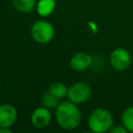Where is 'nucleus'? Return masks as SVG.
I'll return each instance as SVG.
<instances>
[{"mask_svg":"<svg viewBox=\"0 0 133 133\" xmlns=\"http://www.w3.org/2000/svg\"><path fill=\"white\" fill-rule=\"evenodd\" d=\"M55 118L58 126L66 131H73L80 126L81 112L77 104L68 101H62L55 108Z\"/></svg>","mask_w":133,"mask_h":133,"instance_id":"obj_1","label":"nucleus"},{"mask_svg":"<svg viewBox=\"0 0 133 133\" xmlns=\"http://www.w3.org/2000/svg\"><path fill=\"white\" fill-rule=\"evenodd\" d=\"M87 126L94 133L108 132L113 126V116L109 110L97 108L90 112L87 119Z\"/></svg>","mask_w":133,"mask_h":133,"instance_id":"obj_2","label":"nucleus"},{"mask_svg":"<svg viewBox=\"0 0 133 133\" xmlns=\"http://www.w3.org/2000/svg\"><path fill=\"white\" fill-rule=\"evenodd\" d=\"M30 33H31L32 38L37 44L45 45V44L50 43L53 39L55 30H54L53 25L49 21L41 19V20L35 21L32 24L30 28Z\"/></svg>","mask_w":133,"mask_h":133,"instance_id":"obj_3","label":"nucleus"},{"mask_svg":"<svg viewBox=\"0 0 133 133\" xmlns=\"http://www.w3.org/2000/svg\"><path fill=\"white\" fill-rule=\"evenodd\" d=\"M92 92L90 85L84 81H78L68 87V99L75 104H82L88 101Z\"/></svg>","mask_w":133,"mask_h":133,"instance_id":"obj_4","label":"nucleus"},{"mask_svg":"<svg viewBox=\"0 0 133 133\" xmlns=\"http://www.w3.org/2000/svg\"><path fill=\"white\" fill-rule=\"evenodd\" d=\"M131 54L130 52L122 47L115 48L109 55V62L111 66L116 71H125L131 64Z\"/></svg>","mask_w":133,"mask_h":133,"instance_id":"obj_5","label":"nucleus"},{"mask_svg":"<svg viewBox=\"0 0 133 133\" xmlns=\"http://www.w3.org/2000/svg\"><path fill=\"white\" fill-rule=\"evenodd\" d=\"M51 119L52 114L50 112V109L44 106L34 109L31 114V124L36 129H44L48 127L51 123Z\"/></svg>","mask_w":133,"mask_h":133,"instance_id":"obj_6","label":"nucleus"},{"mask_svg":"<svg viewBox=\"0 0 133 133\" xmlns=\"http://www.w3.org/2000/svg\"><path fill=\"white\" fill-rule=\"evenodd\" d=\"M18 118V111L11 104L0 105V127L11 128Z\"/></svg>","mask_w":133,"mask_h":133,"instance_id":"obj_7","label":"nucleus"},{"mask_svg":"<svg viewBox=\"0 0 133 133\" xmlns=\"http://www.w3.org/2000/svg\"><path fill=\"white\" fill-rule=\"evenodd\" d=\"M92 63V56L86 52H78L74 54L70 60V65L74 71L82 72L87 70Z\"/></svg>","mask_w":133,"mask_h":133,"instance_id":"obj_8","label":"nucleus"},{"mask_svg":"<svg viewBox=\"0 0 133 133\" xmlns=\"http://www.w3.org/2000/svg\"><path fill=\"white\" fill-rule=\"evenodd\" d=\"M55 6H56L55 0H37L35 9L38 16L48 17L54 11Z\"/></svg>","mask_w":133,"mask_h":133,"instance_id":"obj_9","label":"nucleus"},{"mask_svg":"<svg viewBox=\"0 0 133 133\" xmlns=\"http://www.w3.org/2000/svg\"><path fill=\"white\" fill-rule=\"evenodd\" d=\"M10 1H11V5L16 10L24 14L32 11L36 6L35 0H10Z\"/></svg>","mask_w":133,"mask_h":133,"instance_id":"obj_10","label":"nucleus"},{"mask_svg":"<svg viewBox=\"0 0 133 133\" xmlns=\"http://www.w3.org/2000/svg\"><path fill=\"white\" fill-rule=\"evenodd\" d=\"M48 91L51 95H53L55 98L60 100V99H63L64 97H66V95H68V87L62 82L56 81V82H53L49 86Z\"/></svg>","mask_w":133,"mask_h":133,"instance_id":"obj_11","label":"nucleus"},{"mask_svg":"<svg viewBox=\"0 0 133 133\" xmlns=\"http://www.w3.org/2000/svg\"><path fill=\"white\" fill-rule=\"evenodd\" d=\"M122 125L128 130V132L133 133V106H129L123 111Z\"/></svg>","mask_w":133,"mask_h":133,"instance_id":"obj_12","label":"nucleus"},{"mask_svg":"<svg viewBox=\"0 0 133 133\" xmlns=\"http://www.w3.org/2000/svg\"><path fill=\"white\" fill-rule=\"evenodd\" d=\"M58 99L55 98L53 95H51L49 91L45 92L42 97V106L52 110V109H55L57 106H58Z\"/></svg>","mask_w":133,"mask_h":133,"instance_id":"obj_13","label":"nucleus"},{"mask_svg":"<svg viewBox=\"0 0 133 133\" xmlns=\"http://www.w3.org/2000/svg\"><path fill=\"white\" fill-rule=\"evenodd\" d=\"M109 132H111V133H127L128 130L122 125V126H112L111 129L109 130Z\"/></svg>","mask_w":133,"mask_h":133,"instance_id":"obj_14","label":"nucleus"},{"mask_svg":"<svg viewBox=\"0 0 133 133\" xmlns=\"http://www.w3.org/2000/svg\"><path fill=\"white\" fill-rule=\"evenodd\" d=\"M11 130L10 128H5V127H0V133H10Z\"/></svg>","mask_w":133,"mask_h":133,"instance_id":"obj_15","label":"nucleus"},{"mask_svg":"<svg viewBox=\"0 0 133 133\" xmlns=\"http://www.w3.org/2000/svg\"><path fill=\"white\" fill-rule=\"evenodd\" d=\"M0 89H1V82H0Z\"/></svg>","mask_w":133,"mask_h":133,"instance_id":"obj_16","label":"nucleus"}]
</instances>
